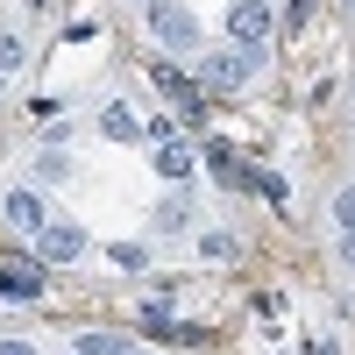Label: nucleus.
I'll return each mask as SVG.
<instances>
[{
  "instance_id": "19",
  "label": "nucleus",
  "mask_w": 355,
  "mask_h": 355,
  "mask_svg": "<svg viewBox=\"0 0 355 355\" xmlns=\"http://www.w3.org/2000/svg\"><path fill=\"white\" fill-rule=\"evenodd\" d=\"M341 263H348V270H355V234H341Z\"/></svg>"
},
{
  "instance_id": "12",
  "label": "nucleus",
  "mask_w": 355,
  "mask_h": 355,
  "mask_svg": "<svg viewBox=\"0 0 355 355\" xmlns=\"http://www.w3.org/2000/svg\"><path fill=\"white\" fill-rule=\"evenodd\" d=\"M206 164H214V178H227V185H242V171H234V150H227V142H206Z\"/></svg>"
},
{
  "instance_id": "13",
  "label": "nucleus",
  "mask_w": 355,
  "mask_h": 355,
  "mask_svg": "<svg viewBox=\"0 0 355 355\" xmlns=\"http://www.w3.org/2000/svg\"><path fill=\"white\" fill-rule=\"evenodd\" d=\"M36 178H43V185H57V178H71V157H64V150H43Z\"/></svg>"
},
{
  "instance_id": "7",
  "label": "nucleus",
  "mask_w": 355,
  "mask_h": 355,
  "mask_svg": "<svg viewBox=\"0 0 355 355\" xmlns=\"http://www.w3.org/2000/svg\"><path fill=\"white\" fill-rule=\"evenodd\" d=\"M0 299H43V270L36 263H0Z\"/></svg>"
},
{
  "instance_id": "16",
  "label": "nucleus",
  "mask_w": 355,
  "mask_h": 355,
  "mask_svg": "<svg viewBox=\"0 0 355 355\" xmlns=\"http://www.w3.org/2000/svg\"><path fill=\"white\" fill-rule=\"evenodd\" d=\"M249 185H256L263 199H270V206H284V178H263V171H256V178H249Z\"/></svg>"
},
{
  "instance_id": "5",
  "label": "nucleus",
  "mask_w": 355,
  "mask_h": 355,
  "mask_svg": "<svg viewBox=\"0 0 355 355\" xmlns=\"http://www.w3.org/2000/svg\"><path fill=\"white\" fill-rule=\"evenodd\" d=\"M150 78H157V93H171L178 107H185V121H199V114H206V100H199V85H192L185 71H178L171 57H157V64H150Z\"/></svg>"
},
{
  "instance_id": "1",
  "label": "nucleus",
  "mask_w": 355,
  "mask_h": 355,
  "mask_svg": "<svg viewBox=\"0 0 355 355\" xmlns=\"http://www.w3.org/2000/svg\"><path fill=\"white\" fill-rule=\"evenodd\" d=\"M150 36L164 50H199V15L178 8V0H150Z\"/></svg>"
},
{
  "instance_id": "3",
  "label": "nucleus",
  "mask_w": 355,
  "mask_h": 355,
  "mask_svg": "<svg viewBox=\"0 0 355 355\" xmlns=\"http://www.w3.org/2000/svg\"><path fill=\"white\" fill-rule=\"evenodd\" d=\"M0 214H8L15 234H28V242H36V234L50 227V199H43V192H28V185H15L8 199H0Z\"/></svg>"
},
{
  "instance_id": "8",
  "label": "nucleus",
  "mask_w": 355,
  "mask_h": 355,
  "mask_svg": "<svg viewBox=\"0 0 355 355\" xmlns=\"http://www.w3.org/2000/svg\"><path fill=\"white\" fill-rule=\"evenodd\" d=\"M157 234H185L192 227V199L185 192H171V199H157V220H150Z\"/></svg>"
},
{
  "instance_id": "18",
  "label": "nucleus",
  "mask_w": 355,
  "mask_h": 355,
  "mask_svg": "<svg viewBox=\"0 0 355 355\" xmlns=\"http://www.w3.org/2000/svg\"><path fill=\"white\" fill-rule=\"evenodd\" d=\"M0 355H36V348H28V341H0Z\"/></svg>"
},
{
  "instance_id": "2",
  "label": "nucleus",
  "mask_w": 355,
  "mask_h": 355,
  "mask_svg": "<svg viewBox=\"0 0 355 355\" xmlns=\"http://www.w3.org/2000/svg\"><path fill=\"white\" fill-rule=\"evenodd\" d=\"M227 36L242 43L249 57H263V43L277 36V15L263 8V0H234V8H227Z\"/></svg>"
},
{
  "instance_id": "11",
  "label": "nucleus",
  "mask_w": 355,
  "mask_h": 355,
  "mask_svg": "<svg viewBox=\"0 0 355 355\" xmlns=\"http://www.w3.org/2000/svg\"><path fill=\"white\" fill-rule=\"evenodd\" d=\"M78 355H135L121 334H78Z\"/></svg>"
},
{
  "instance_id": "22",
  "label": "nucleus",
  "mask_w": 355,
  "mask_h": 355,
  "mask_svg": "<svg viewBox=\"0 0 355 355\" xmlns=\"http://www.w3.org/2000/svg\"><path fill=\"white\" fill-rule=\"evenodd\" d=\"M71 355H78V348H71Z\"/></svg>"
},
{
  "instance_id": "15",
  "label": "nucleus",
  "mask_w": 355,
  "mask_h": 355,
  "mask_svg": "<svg viewBox=\"0 0 355 355\" xmlns=\"http://www.w3.org/2000/svg\"><path fill=\"white\" fill-rule=\"evenodd\" d=\"M15 64H21V36H0V78H8Z\"/></svg>"
},
{
  "instance_id": "6",
  "label": "nucleus",
  "mask_w": 355,
  "mask_h": 355,
  "mask_svg": "<svg viewBox=\"0 0 355 355\" xmlns=\"http://www.w3.org/2000/svg\"><path fill=\"white\" fill-rule=\"evenodd\" d=\"M85 249V227L78 220H50L43 234H36V263H71Z\"/></svg>"
},
{
  "instance_id": "9",
  "label": "nucleus",
  "mask_w": 355,
  "mask_h": 355,
  "mask_svg": "<svg viewBox=\"0 0 355 355\" xmlns=\"http://www.w3.org/2000/svg\"><path fill=\"white\" fill-rule=\"evenodd\" d=\"M150 164H157V178H171V185H185V178H192V150H185V142H164Z\"/></svg>"
},
{
  "instance_id": "4",
  "label": "nucleus",
  "mask_w": 355,
  "mask_h": 355,
  "mask_svg": "<svg viewBox=\"0 0 355 355\" xmlns=\"http://www.w3.org/2000/svg\"><path fill=\"white\" fill-rule=\"evenodd\" d=\"M249 64L256 57L234 43V50H206V64H199V85H214V93H234V85L249 78Z\"/></svg>"
},
{
  "instance_id": "10",
  "label": "nucleus",
  "mask_w": 355,
  "mask_h": 355,
  "mask_svg": "<svg viewBox=\"0 0 355 355\" xmlns=\"http://www.w3.org/2000/svg\"><path fill=\"white\" fill-rule=\"evenodd\" d=\"M100 128H107L114 142H135V135H142V121H135L128 107H107V114H100Z\"/></svg>"
},
{
  "instance_id": "20",
  "label": "nucleus",
  "mask_w": 355,
  "mask_h": 355,
  "mask_svg": "<svg viewBox=\"0 0 355 355\" xmlns=\"http://www.w3.org/2000/svg\"><path fill=\"white\" fill-rule=\"evenodd\" d=\"M135 355H157V348H135Z\"/></svg>"
},
{
  "instance_id": "21",
  "label": "nucleus",
  "mask_w": 355,
  "mask_h": 355,
  "mask_svg": "<svg viewBox=\"0 0 355 355\" xmlns=\"http://www.w3.org/2000/svg\"><path fill=\"white\" fill-rule=\"evenodd\" d=\"M348 15H355V0H348Z\"/></svg>"
},
{
  "instance_id": "17",
  "label": "nucleus",
  "mask_w": 355,
  "mask_h": 355,
  "mask_svg": "<svg viewBox=\"0 0 355 355\" xmlns=\"http://www.w3.org/2000/svg\"><path fill=\"white\" fill-rule=\"evenodd\" d=\"M114 263H121V270H142V263H150V256H142L135 242H114Z\"/></svg>"
},
{
  "instance_id": "14",
  "label": "nucleus",
  "mask_w": 355,
  "mask_h": 355,
  "mask_svg": "<svg viewBox=\"0 0 355 355\" xmlns=\"http://www.w3.org/2000/svg\"><path fill=\"white\" fill-rule=\"evenodd\" d=\"M334 227H341V234H355V185H341V192H334Z\"/></svg>"
}]
</instances>
